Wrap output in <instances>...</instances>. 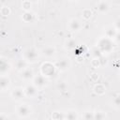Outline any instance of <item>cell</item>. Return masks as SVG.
<instances>
[{"mask_svg": "<svg viewBox=\"0 0 120 120\" xmlns=\"http://www.w3.org/2000/svg\"><path fill=\"white\" fill-rule=\"evenodd\" d=\"M38 52L36 48L34 47H30L27 48L26 50H24L23 53H22V58L27 62V63H35L38 61Z\"/></svg>", "mask_w": 120, "mask_h": 120, "instance_id": "cell-1", "label": "cell"}, {"mask_svg": "<svg viewBox=\"0 0 120 120\" xmlns=\"http://www.w3.org/2000/svg\"><path fill=\"white\" fill-rule=\"evenodd\" d=\"M32 112H33V109L27 103H22L16 107V113L19 118L29 117L32 114Z\"/></svg>", "mask_w": 120, "mask_h": 120, "instance_id": "cell-2", "label": "cell"}, {"mask_svg": "<svg viewBox=\"0 0 120 120\" xmlns=\"http://www.w3.org/2000/svg\"><path fill=\"white\" fill-rule=\"evenodd\" d=\"M55 67L53 64L50 63V62H44L41 67H40V71H41V74L45 77H50L52 76V74H54V71H55Z\"/></svg>", "mask_w": 120, "mask_h": 120, "instance_id": "cell-3", "label": "cell"}, {"mask_svg": "<svg viewBox=\"0 0 120 120\" xmlns=\"http://www.w3.org/2000/svg\"><path fill=\"white\" fill-rule=\"evenodd\" d=\"M98 48L99 49V51L101 52H109L112 49V45L111 42V39L109 38H102L99 39L98 43Z\"/></svg>", "mask_w": 120, "mask_h": 120, "instance_id": "cell-4", "label": "cell"}, {"mask_svg": "<svg viewBox=\"0 0 120 120\" xmlns=\"http://www.w3.org/2000/svg\"><path fill=\"white\" fill-rule=\"evenodd\" d=\"M54 67L60 71H66L70 68V60L68 57H62L54 62Z\"/></svg>", "mask_w": 120, "mask_h": 120, "instance_id": "cell-5", "label": "cell"}, {"mask_svg": "<svg viewBox=\"0 0 120 120\" xmlns=\"http://www.w3.org/2000/svg\"><path fill=\"white\" fill-rule=\"evenodd\" d=\"M33 84L37 87V88H43L44 86L47 85V82H48V79L47 77L43 76L42 74H39V75H37V76H34L33 78Z\"/></svg>", "mask_w": 120, "mask_h": 120, "instance_id": "cell-6", "label": "cell"}, {"mask_svg": "<svg viewBox=\"0 0 120 120\" xmlns=\"http://www.w3.org/2000/svg\"><path fill=\"white\" fill-rule=\"evenodd\" d=\"M38 88H37L33 83H32V84H27V85L23 88L25 98H35L38 96Z\"/></svg>", "mask_w": 120, "mask_h": 120, "instance_id": "cell-7", "label": "cell"}, {"mask_svg": "<svg viewBox=\"0 0 120 120\" xmlns=\"http://www.w3.org/2000/svg\"><path fill=\"white\" fill-rule=\"evenodd\" d=\"M68 27L69 31L75 33V32H79V31L82 29V22H80V20H78L77 18H72V19L68 22Z\"/></svg>", "mask_w": 120, "mask_h": 120, "instance_id": "cell-8", "label": "cell"}, {"mask_svg": "<svg viewBox=\"0 0 120 120\" xmlns=\"http://www.w3.org/2000/svg\"><path fill=\"white\" fill-rule=\"evenodd\" d=\"M10 96L16 101H20L23 98H25L23 88H22V87H15V88H13L11 90V92H10Z\"/></svg>", "mask_w": 120, "mask_h": 120, "instance_id": "cell-9", "label": "cell"}, {"mask_svg": "<svg viewBox=\"0 0 120 120\" xmlns=\"http://www.w3.org/2000/svg\"><path fill=\"white\" fill-rule=\"evenodd\" d=\"M20 73V78L23 81H30V80H33L34 78V71L31 68H28L26 67L24 69H22V71L19 72Z\"/></svg>", "mask_w": 120, "mask_h": 120, "instance_id": "cell-10", "label": "cell"}, {"mask_svg": "<svg viewBox=\"0 0 120 120\" xmlns=\"http://www.w3.org/2000/svg\"><path fill=\"white\" fill-rule=\"evenodd\" d=\"M11 81L8 75H0V91H6L9 88Z\"/></svg>", "mask_w": 120, "mask_h": 120, "instance_id": "cell-11", "label": "cell"}, {"mask_svg": "<svg viewBox=\"0 0 120 120\" xmlns=\"http://www.w3.org/2000/svg\"><path fill=\"white\" fill-rule=\"evenodd\" d=\"M11 69V65L5 59L0 58V75H8Z\"/></svg>", "mask_w": 120, "mask_h": 120, "instance_id": "cell-12", "label": "cell"}, {"mask_svg": "<svg viewBox=\"0 0 120 120\" xmlns=\"http://www.w3.org/2000/svg\"><path fill=\"white\" fill-rule=\"evenodd\" d=\"M40 52H41V54H42L44 57L51 58V57H52V56L55 54L56 50H55V48L52 47V46H46V47H44V48L40 51Z\"/></svg>", "mask_w": 120, "mask_h": 120, "instance_id": "cell-13", "label": "cell"}, {"mask_svg": "<svg viewBox=\"0 0 120 120\" xmlns=\"http://www.w3.org/2000/svg\"><path fill=\"white\" fill-rule=\"evenodd\" d=\"M97 8H98V11L101 14H104V13H107L109 10H110V5L107 1L105 0H101L98 3L97 5Z\"/></svg>", "mask_w": 120, "mask_h": 120, "instance_id": "cell-14", "label": "cell"}, {"mask_svg": "<svg viewBox=\"0 0 120 120\" xmlns=\"http://www.w3.org/2000/svg\"><path fill=\"white\" fill-rule=\"evenodd\" d=\"M77 45H78V42H77V40H76L74 38H68V39L66 40L64 47H65L67 50H69V51H71V50H74V49H76Z\"/></svg>", "mask_w": 120, "mask_h": 120, "instance_id": "cell-15", "label": "cell"}, {"mask_svg": "<svg viewBox=\"0 0 120 120\" xmlns=\"http://www.w3.org/2000/svg\"><path fill=\"white\" fill-rule=\"evenodd\" d=\"M27 62L23 59V58H22V59H19V60H17L16 61V63H15V68H16V69L20 72V71H22V69H24L26 67H27Z\"/></svg>", "mask_w": 120, "mask_h": 120, "instance_id": "cell-16", "label": "cell"}, {"mask_svg": "<svg viewBox=\"0 0 120 120\" xmlns=\"http://www.w3.org/2000/svg\"><path fill=\"white\" fill-rule=\"evenodd\" d=\"M94 92H95L97 95H98V96H102V95L105 94L106 88H105V86H104L103 84H101V83H97V84L95 85V87H94Z\"/></svg>", "mask_w": 120, "mask_h": 120, "instance_id": "cell-17", "label": "cell"}, {"mask_svg": "<svg viewBox=\"0 0 120 120\" xmlns=\"http://www.w3.org/2000/svg\"><path fill=\"white\" fill-rule=\"evenodd\" d=\"M34 18H35V15H34V13H32L30 10H29V11H25V12L22 14V19L25 22H33Z\"/></svg>", "mask_w": 120, "mask_h": 120, "instance_id": "cell-18", "label": "cell"}, {"mask_svg": "<svg viewBox=\"0 0 120 120\" xmlns=\"http://www.w3.org/2000/svg\"><path fill=\"white\" fill-rule=\"evenodd\" d=\"M92 15H93V12H92V10H91L90 8H84V9L82 11V19L85 20V21L89 20V19L92 17Z\"/></svg>", "mask_w": 120, "mask_h": 120, "instance_id": "cell-19", "label": "cell"}, {"mask_svg": "<svg viewBox=\"0 0 120 120\" xmlns=\"http://www.w3.org/2000/svg\"><path fill=\"white\" fill-rule=\"evenodd\" d=\"M79 116L77 114L76 112H66L65 114V119H70V120H73V119H78Z\"/></svg>", "mask_w": 120, "mask_h": 120, "instance_id": "cell-20", "label": "cell"}, {"mask_svg": "<svg viewBox=\"0 0 120 120\" xmlns=\"http://www.w3.org/2000/svg\"><path fill=\"white\" fill-rule=\"evenodd\" d=\"M32 6V2L30 0H23L22 3V8H23L25 11H29Z\"/></svg>", "mask_w": 120, "mask_h": 120, "instance_id": "cell-21", "label": "cell"}, {"mask_svg": "<svg viewBox=\"0 0 120 120\" xmlns=\"http://www.w3.org/2000/svg\"><path fill=\"white\" fill-rule=\"evenodd\" d=\"M108 118L107 114L103 112H94V119H98V120H100V119H106Z\"/></svg>", "mask_w": 120, "mask_h": 120, "instance_id": "cell-22", "label": "cell"}, {"mask_svg": "<svg viewBox=\"0 0 120 120\" xmlns=\"http://www.w3.org/2000/svg\"><path fill=\"white\" fill-rule=\"evenodd\" d=\"M57 89L60 91H66L68 89V84L66 83V82H59L57 84Z\"/></svg>", "mask_w": 120, "mask_h": 120, "instance_id": "cell-23", "label": "cell"}, {"mask_svg": "<svg viewBox=\"0 0 120 120\" xmlns=\"http://www.w3.org/2000/svg\"><path fill=\"white\" fill-rule=\"evenodd\" d=\"M82 118H83V119H86V120H89V119H94V112H84V113H83Z\"/></svg>", "mask_w": 120, "mask_h": 120, "instance_id": "cell-24", "label": "cell"}, {"mask_svg": "<svg viewBox=\"0 0 120 120\" xmlns=\"http://www.w3.org/2000/svg\"><path fill=\"white\" fill-rule=\"evenodd\" d=\"M0 12H1V14H2L3 16H8V15L10 13V9H9L8 8H7V7H3V8L0 9Z\"/></svg>", "mask_w": 120, "mask_h": 120, "instance_id": "cell-25", "label": "cell"}, {"mask_svg": "<svg viewBox=\"0 0 120 120\" xmlns=\"http://www.w3.org/2000/svg\"><path fill=\"white\" fill-rule=\"evenodd\" d=\"M112 104H113V106H114L116 109H118V108H119V105H120L119 96H116V97L113 98V100H112Z\"/></svg>", "mask_w": 120, "mask_h": 120, "instance_id": "cell-26", "label": "cell"}, {"mask_svg": "<svg viewBox=\"0 0 120 120\" xmlns=\"http://www.w3.org/2000/svg\"><path fill=\"white\" fill-rule=\"evenodd\" d=\"M8 115H7L5 112L0 113V120H5V119H8Z\"/></svg>", "mask_w": 120, "mask_h": 120, "instance_id": "cell-27", "label": "cell"}, {"mask_svg": "<svg viewBox=\"0 0 120 120\" xmlns=\"http://www.w3.org/2000/svg\"><path fill=\"white\" fill-rule=\"evenodd\" d=\"M69 1H71V2H78V1H80V0H69Z\"/></svg>", "mask_w": 120, "mask_h": 120, "instance_id": "cell-28", "label": "cell"}, {"mask_svg": "<svg viewBox=\"0 0 120 120\" xmlns=\"http://www.w3.org/2000/svg\"><path fill=\"white\" fill-rule=\"evenodd\" d=\"M30 1H31V2H38V0H30Z\"/></svg>", "mask_w": 120, "mask_h": 120, "instance_id": "cell-29", "label": "cell"}]
</instances>
